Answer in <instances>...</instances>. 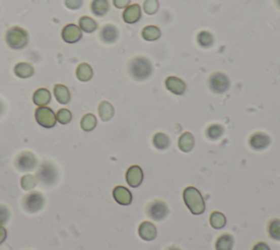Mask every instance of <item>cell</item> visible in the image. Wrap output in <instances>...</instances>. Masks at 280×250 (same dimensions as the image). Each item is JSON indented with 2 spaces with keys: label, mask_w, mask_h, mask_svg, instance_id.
Wrapping results in <instances>:
<instances>
[{
  "label": "cell",
  "mask_w": 280,
  "mask_h": 250,
  "mask_svg": "<svg viewBox=\"0 0 280 250\" xmlns=\"http://www.w3.org/2000/svg\"><path fill=\"white\" fill-rule=\"evenodd\" d=\"M186 207L193 215H201L206 211V202L200 191L195 186H186L183 191Z\"/></svg>",
  "instance_id": "obj_1"
},
{
  "label": "cell",
  "mask_w": 280,
  "mask_h": 250,
  "mask_svg": "<svg viewBox=\"0 0 280 250\" xmlns=\"http://www.w3.org/2000/svg\"><path fill=\"white\" fill-rule=\"evenodd\" d=\"M128 72L132 79L137 81H144L151 77L153 73V66L147 57L137 56L129 61Z\"/></svg>",
  "instance_id": "obj_2"
},
{
  "label": "cell",
  "mask_w": 280,
  "mask_h": 250,
  "mask_svg": "<svg viewBox=\"0 0 280 250\" xmlns=\"http://www.w3.org/2000/svg\"><path fill=\"white\" fill-rule=\"evenodd\" d=\"M6 42L12 50H22L29 44V33L19 25L11 26L6 32Z\"/></svg>",
  "instance_id": "obj_3"
},
{
  "label": "cell",
  "mask_w": 280,
  "mask_h": 250,
  "mask_svg": "<svg viewBox=\"0 0 280 250\" xmlns=\"http://www.w3.org/2000/svg\"><path fill=\"white\" fill-rule=\"evenodd\" d=\"M37 178H38V181L42 185L46 188H51L58 181L59 172L53 163L44 162L39 167Z\"/></svg>",
  "instance_id": "obj_4"
},
{
  "label": "cell",
  "mask_w": 280,
  "mask_h": 250,
  "mask_svg": "<svg viewBox=\"0 0 280 250\" xmlns=\"http://www.w3.org/2000/svg\"><path fill=\"white\" fill-rule=\"evenodd\" d=\"M45 206V197L40 191L27 193L23 199V208L30 214H37Z\"/></svg>",
  "instance_id": "obj_5"
},
{
  "label": "cell",
  "mask_w": 280,
  "mask_h": 250,
  "mask_svg": "<svg viewBox=\"0 0 280 250\" xmlns=\"http://www.w3.org/2000/svg\"><path fill=\"white\" fill-rule=\"evenodd\" d=\"M146 212L151 220L156 222H161L165 220L167 217V215L170 214V208L164 201L153 200L152 202L147 205Z\"/></svg>",
  "instance_id": "obj_6"
},
{
  "label": "cell",
  "mask_w": 280,
  "mask_h": 250,
  "mask_svg": "<svg viewBox=\"0 0 280 250\" xmlns=\"http://www.w3.org/2000/svg\"><path fill=\"white\" fill-rule=\"evenodd\" d=\"M16 168L21 172L33 171L39 166V161L37 156L29 150L21 151L16 158Z\"/></svg>",
  "instance_id": "obj_7"
},
{
  "label": "cell",
  "mask_w": 280,
  "mask_h": 250,
  "mask_svg": "<svg viewBox=\"0 0 280 250\" xmlns=\"http://www.w3.org/2000/svg\"><path fill=\"white\" fill-rule=\"evenodd\" d=\"M231 81L228 76L223 73H215L208 79V87L214 93L222 95L230 89Z\"/></svg>",
  "instance_id": "obj_8"
},
{
  "label": "cell",
  "mask_w": 280,
  "mask_h": 250,
  "mask_svg": "<svg viewBox=\"0 0 280 250\" xmlns=\"http://www.w3.org/2000/svg\"><path fill=\"white\" fill-rule=\"evenodd\" d=\"M34 116L38 124L45 129H53L55 128L56 123H57L55 112L48 107H39L35 110Z\"/></svg>",
  "instance_id": "obj_9"
},
{
  "label": "cell",
  "mask_w": 280,
  "mask_h": 250,
  "mask_svg": "<svg viewBox=\"0 0 280 250\" xmlns=\"http://www.w3.org/2000/svg\"><path fill=\"white\" fill-rule=\"evenodd\" d=\"M83 32L80 30L78 25L74 23L66 24L61 30V39L67 44H75L78 43V42L82 39Z\"/></svg>",
  "instance_id": "obj_10"
},
{
  "label": "cell",
  "mask_w": 280,
  "mask_h": 250,
  "mask_svg": "<svg viewBox=\"0 0 280 250\" xmlns=\"http://www.w3.org/2000/svg\"><path fill=\"white\" fill-rule=\"evenodd\" d=\"M145 179L144 170L138 165H132L126 171V182L130 188H138L143 184Z\"/></svg>",
  "instance_id": "obj_11"
},
{
  "label": "cell",
  "mask_w": 280,
  "mask_h": 250,
  "mask_svg": "<svg viewBox=\"0 0 280 250\" xmlns=\"http://www.w3.org/2000/svg\"><path fill=\"white\" fill-rule=\"evenodd\" d=\"M271 140L270 136L268 134L264 133V132H256V133L252 134L250 140H249V144L251 146L252 149L254 150H264L268 147L270 145Z\"/></svg>",
  "instance_id": "obj_12"
},
{
  "label": "cell",
  "mask_w": 280,
  "mask_h": 250,
  "mask_svg": "<svg viewBox=\"0 0 280 250\" xmlns=\"http://www.w3.org/2000/svg\"><path fill=\"white\" fill-rule=\"evenodd\" d=\"M165 88L175 96H183L186 92V82L177 76H169L164 81Z\"/></svg>",
  "instance_id": "obj_13"
},
{
  "label": "cell",
  "mask_w": 280,
  "mask_h": 250,
  "mask_svg": "<svg viewBox=\"0 0 280 250\" xmlns=\"http://www.w3.org/2000/svg\"><path fill=\"white\" fill-rule=\"evenodd\" d=\"M139 237L145 241H152L157 238L158 231L156 225L149 221H144L138 227Z\"/></svg>",
  "instance_id": "obj_14"
},
{
  "label": "cell",
  "mask_w": 280,
  "mask_h": 250,
  "mask_svg": "<svg viewBox=\"0 0 280 250\" xmlns=\"http://www.w3.org/2000/svg\"><path fill=\"white\" fill-rule=\"evenodd\" d=\"M113 198L118 204L123 206H128L132 203V193L129 189L123 185H117L114 188Z\"/></svg>",
  "instance_id": "obj_15"
},
{
  "label": "cell",
  "mask_w": 280,
  "mask_h": 250,
  "mask_svg": "<svg viewBox=\"0 0 280 250\" xmlns=\"http://www.w3.org/2000/svg\"><path fill=\"white\" fill-rule=\"evenodd\" d=\"M120 38V31L114 24H105L100 32V39L105 44H114Z\"/></svg>",
  "instance_id": "obj_16"
},
{
  "label": "cell",
  "mask_w": 280,
  "mask_h": 250,
  "mask_svg": "<svg viewBox=\"0 0 280 250\" xmlns=\"http://www.w3.org/2000/svg\"><path fill=\"white\" fill-rule=\"evenodd\" d=\"M142 19V8L138 4L130 5L123 12V20L127 24H135Z\"/></svg>",
  "instance_id": "obj_17"
},
{
  "label": "cell",
  "mask_w": 280,
  "mask_h": 250,
  "mask_svg": "<svg viewBox=\"0 0 280 250\" xmlns=\"http://www.w3.org/2000/svg\"><path fill=\"white\" fill-rule=\"evenodd\" d=\"M13 72H15V75L18 78L27 79V78H31L32 76L35 74V69L30 64V63L21 61V63L16 64L15 68H13Z\"/></svg>",
  "instance_id": "obj_18"
},
{
  "label": "cell",
  "mask_w": 280,
  "mask_h": 250,
  "mask_svg": "<svg viewBox=\"0 0 280 250\" xmlns=\"http://www.w3.org/2000/svg\"><path fill=\"white\" fill-rule=\"evenodd\" d=\"M52 100V93L46 88H40L33 93V102L38 107H46Z\"/></svg>",
  "instance_id": "obj_19"
},
{
  "label": "cell",
  "mask_w": 280,
  "mask_h": 250,
  "mask_svg": "<svg viewBox=\"0 0 280 250\" xmlns=\"http://www.w3.org/2000/svg\"><path fill=\"white\" fill-rule=\"evenodd\" d=\"M179 148L183 152H190L195 147V137L191 132H184L179 138Z\"/></svg>",
  "instance_id": "obj_20"
},
{
  "label": "cell",
  "mask_w": 280,
  "mask_h": 250,
  "mask_svg": "<svg viewBox=\"0 0 280 250\" xmlns=\"http://www.w3.org/2000/svg\"><path fill=\"white\" fill-rule=\"evenodd\" d=\"M234 247V237L229 233L221 234L216 240V250H232Z\"/></svg>",
  "instance_id": "obj_21"
},
{
  "label": "cell",
  "mask_w": 280,
  "mask_h": 250,
  "mask_svg": "<svg viewBox=\"0 0 280 250\" xmlns=\"http://www.w3.org/2000/svg\"><path fill=\"white\" fill-rule=\"evenodd\" d=\"M91 11L96 17H104L110 11L109 0H92L91 3Z\"/></svg>",
  "instance_id": "obj_22"
},
{
  "label": "cell",
  "mask_w": 280,
  "mask_h": 250,
  "mask_svg": "<svg viewBox=\"0 0 280 250\" xmlns=\"http://www.w3.org/2000/svg\"><path fill=\"white\" fill-rule=\"evenodd\" d=\"M54 96L56 100H57L60 104H68L70 99H72V93H70L68 87L61 83H57L54 87Z\"/></svg>",
  "instance_id": "obj_23"
},
{
  "label": "cell",
  "mask_w": 280,
  "mask_h": 250,
  "mask_svg": "<svg viewBox=\"0 0 280 250\" xmlns=\"http://www.w3.org/2000/svg\"><path fill=\"white\" fill-rule=\"evenodd\" d=\"M152 144L157 149L165 150L170 147L171 140H170L169 135H166L165 133H162V132H159V133H156L155 135H153Z\"/></svg>",
  "instance_id": "obj_24"
},
{
  "label": "cell",
  "mask_w": 280,
  "mask_h": 250,
  "mask_svg": "<svg viewBox=\"0 0 280 250\" xmlns=\"http://www.w3.org/2000/svg\"><path fill=\"white\" fill-rule=\"evenodd\" d=\"M78 26L80 27V30L82 32L88 33V34L95 32L97 30V27H99L96 21L91 18V17H88V16H83L79 19V25Z\"/></svg>",
  "instance_id": "obj_25"
},
{
  "label": "cell",
  "mask_w": 280,
  "mask_h": 250,
  "mask_svg": "<svg viewBox=\"0 0 280 250\" xmlns=\"http://www.w3.org/2000/svg\"><path fill=\"white\" fill-rule=\"evenodd\" d=\"M76 76L80 81H89L93 77V69L87 63H82L78 67H77Z\"/></svg>",
  "instance_id": "obj_26"
},
{
  "label": "cell",
  "mask_w": 280,
  "mask_h": 250,
  "mask_svg": "<svg viewBox=\"0 0 280 250\" xmlns=\"http://www.w3.org/2000/svg\"><path fill=\"white\" fill-rule=\"evenodd\" d=\"M161 36H162V33H161V30L157 25H147L142 31L143 39L148 42L158 41L161 38Z\"/></svg>",
  "instance_id": "obj_27"
},
{
  "label": "cell",
  "mask_w": 280,
  "mask_h": 250,
  "mask_svg": "<svg viewBox=\"0 0 280 250\" xmlns=\"http://www.w3.org/2000/svg\"><path fill=\"white\" fill-rule=\"evenodd\" d=\"M114 107L109 101H102L99 104V115L103 122L110 121L114 116Z\"/></svg>",
  "instance_id": "obj_28"
},
{
  "label": "cell",
  "mask_w": 280,
  "mask_h": 250,
  "mask_svg": "<svg viewBox=\"0 0 280 250\" xmlns=\"http://www.w3.org/2000/svg\"><path fill=\"white\" fill-rule=\"evenodd\" d=\"M209 223L215 229H222L227 225V217L223 213H221L219 211H215L210 214Z\"/></svg>",
  "instance_id": "obj_29"
},
{
  "label": "cell",
  "mask_w": 280,
  "mask_h": 250,
  "mask_svg": "<svg viewBox=\"0 0 280 250\" xmlns=\"http://www.w3.org/2000/svg\"><path fill=\"white\" fill-rule=\"evenodd\" d=\"M225 134V128L221 124H212L206 130V136L210 141H218Z\"/></svg>",
  "instance_id": "obj_30"
},
{
  "label": "cell",
  "mask_w": 280,
  "mask_h": 250,
  "mask_svg": "<svg viewBox=\"0 0 280 250\" xmlns=\"http://www.w3.org/2000/svg\"><path fill=\"white\" fill-rule=\"evenodd\" d=\"M97 125V120L96 116L92 113H87L82 116L81 122H80V127L83 131L86 132H91L93 131Z\"/></svg>",
  "instance_id": "obj_31"
},
{
  "label": "cell",
  "mask_w": 280,
  "mask_h": 250,
  "mask_svg": "<svg viewBox=\"0 0 280 250\" xmlns=\"http://www.w3.org/2000/svg\"><path fill=\"white\" fill-rule=\"evenodd\" d=\"M267 233L271 239L280 241V218H272L268 222Z\"/></svg>",
  "instance_id": "obj_32"
},
{
  "label": "cell",
  "mask_w": 280,
  "mask_h": 250,
  "mask_svg": "<svg viewBox=\"0 0 280 250\" xmlns=\"http://www.w3.org/2000/svg\"><path fill=\"white\" fill-rule=\"evenodd\" d=\"M197 43L204 48L212 47L215 43V38L210 32L208 31H200L197 34Z\"/></svg>",
  "instance_id": "obj_33"
},
{
  "label": "cell",
  "mask_w": 280,
  "mask_h": 250,
  "mask_svg": "<svg viewBox=\"0 0 280 250\" xmlns=\"http://www.w3.org/2000/svg\"><path fill=\"white\" fill-rule=\"evenodd\" d=\"M20 183H21V188H22L24 191H31L35 186H37L39 181L37 176L31 175V173H26V175H24L22 178H21Z\"/></svg>",
  "instance_id": "obj_34"
},
{
  "label": "cell",
  "mask_w": 280,
  "mask_h": 250,
  "mask_svg": "<svg viewBox=\"0 0 280 250\" xmlns=\"http://www.w3.org/2000/svg\"><path fill=\"white\" fill-rule=\"evenodd\" d=\"M56 119H57V122H59L60 124L66 125L72 122L73 113L70 112V110L68 109H60L58 110V112L56 113Z\"/></svg>",
  "instance_id": "obj_35"
},
{
  "label": "cell",
  "mask_w": 280,
  "mask_h": 250,
  "mask_svg": "<svg viewBox=\"0 0 280 250\" xmlns=\"http://www.w3.org/2000/svg\"><path fill=\"white\" fill-rule=\"evenodd\" d=\"M144 10L147 15H155L159 10V2L158 0H146L144 3Z\"/></svg>",
  "instance_id": "obj_36"
},
{
  "label": "cell",
  "mask_w": 280,
  "mask_h": 250,
  "mask_svg": "<svg viewBox=\"0 0 280 250\" xmlns=\"http://www.w3.org/2000/svg\"><path fill=\"white\" fill-rule=\"evenodd\" d=\"M10 220V210L6 205L0 204V225L4 226Z\"/></svg>",
  "instance_id": "obj_37"
},
{
  "label": "cell",
  "mask_w": 280,
  "mask_h": 250,
  "mask_svg": "<svg viewBox=\"0 0 280 250\" xmlns=\"http://www.w3.org/2000/svg\"><path fill=\"white\" fill-rule=\"evenodd\" d=\"M65 5L70 10H78L83 5V0H65Z\"/></svg>",
  "instance_id": "obj_38"
},
{
  "label": "cell",
  "mask_w": 280,
  "mask_h": 250,
  "mask_svg": "<svg viewBox=\"0 0 280 250\" xmlns=\"http://www.w3.org/2000/svg\"><path fill=\"white\" fill-rule=\"evenodd\" d=\"M131 0H113V4L117 9H123V8H127Z\"/></svg>",
  "instance_id": "obj_39"
},
{
  "label": "cell",
  "mask_w": 280,
  "mask_h": 250,
  "mask_svg": "<svg viewBox=\"0 0 280 250\" xmlns=\"http://www.w3.org/2000/svg\"><path fill=\"white\" fill-rule=\"evenodd\" d=\"M252 250H271V249H270V247H269V245L267 244V242L258 241L253 246Z\"/></svg>",
  "instance_id": "obj_40"
},
{
  "label": "cell",
  "mask_w": 280,
  "mask_h": 250,
  "mask_svg": "<svg viewBox=\"0 0 280 250\" xmlns=\"http://www.w3.org/2000/svg\"><path fill=\"white\" fill-rule=\"evenodd\" d=\"M7 236H8V232H7V229L0 225V245L4 244L7 239Z\"/></svg>",
  "instance_id": "obj_41"
},
{
  "label": "cell",
  "mask_w": 280,
  "mask_h": 250,
  "mask_svg": "<svg viewBox=\"0 0 280 250\" xmlns=\"http://www.w3.org/2000/svg\"><path fill=\"white\" fill-rule=\"evenodd\" d=\"M5 110H6L5 103L3 102V100H2V99H0V116H2V115L5 113Z\"/></svg>",
  "instance_id": "obj_42"
},
{
  "label": "cell",
  "mask_w": 280,
  "mask_h": 250,
  "mask_svg": "<svg viewBox=\"0 0 280 250\" xmlns=\"http://www.w3.org/2000/svg\"><path fill=\"white\" fill-rule=\"evenodd\" d=\"M165 250H182L181 248L179 247H175V246H172V247H169V248H166Z\"/></svg>",
  "instance_id": "obj_43"
},
{
  "label": "cell",
  "mask_w": 280,
  "mask_h": 250,
  "mask_svg": "<svg viewBox=\"0 0 280 250\" xmlns=\"http://www.w3.org/2000/svg\"><path fill=\"white\" fill-rule=\"evenodd\" d=\"M276 4H277V6L280 8V0H276Z\"/></svg>",
  "instance_id": "obj_44"
}]
</instances>
